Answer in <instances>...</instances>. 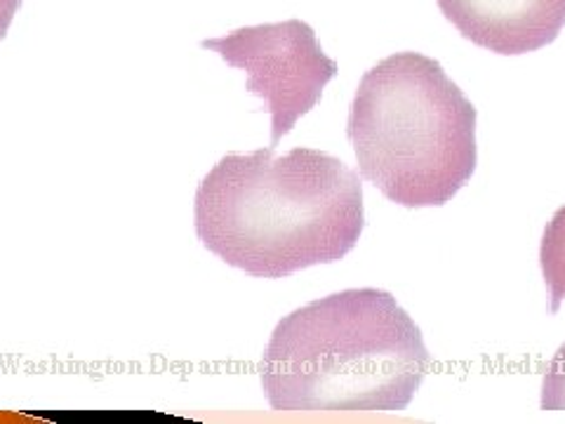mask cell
I'll return each mask as SVG.
<instances>
[{"mask_svg": "<svg viewBox=\"0 0 565 424\" xmlns=\"http://www.w3.org/2000/svg\"><path fill=\"white\" fill-rule=\"evenodd\" d=\"M193 224L212 255L255 278L344 259L363 226L361 177L326 151L226 153L196 189Z\"/></svg>", "mask_w": 565, "mask_h": 424, "instance_id": "6da1fadb", "label": "cell"}, {"mask_svg": "<svg viewBox=\"0 0 565 424\" xmlns=\"http://www.w3.org/2000/svg\"><path fill=\"white\" fill-rule=\"evenodd\" d=\"M431 357L394 295L351 288L280 318L262 386L280 413H394L419 392Z\"/></svg>", "mask_w": 565, "mask_h": 424, "instance_id": "7a4b0ae2", "label": "cell"}, {"mask_svg": "<svg viewBox=\"0 0 565 424\" xmlns=\"http://www.w3.org/2000/svg\"><path fill=\"white\" fill-rule=\"evenodd\" d=\"M347 137L361 174L403 208L446 205L479 161L476 106L422 52H396L365 71Z\"/></svg>", "mask_w": 565, "mask_h": 424, "instance_id": "3957f363", "label": "cell"}, {"mask_svg": "<svg viewBox=\"0 0 565 424\" xmlns=\"http://www.w3.org/2000/svg\"><path fill=\"white\" fill-rule=\"evenodd\" d=\"M201 47L245 71V91L262 97L271 114L274 149L338 76V62L326 55L316 31L302 20L243 26L222 39H205Z\"/></svg>", "mask_w": 565, "mask_h": 424, "instance_id": "277c9868", "label": "cell"}, {"mask_svg": "<svg viewBox=\"0 0 565 424\" xmlns=\"http://www.w3.org/2000/svg\"><path fill=\"white\" fill-rule=\"evenodd\" d=\"M446 20L473 45L525 55L556 41L565 0H436Z\"/></svg>", "mask_w": 565, "mask_h": 424, "instance_id": "5b68a950", "label": "cell"}, {"mask_svg": "<svg viewBox=\"0 0 565 424\" xmlns=\"http://www.w3.org/2000/svg\"><path fill=\"white\" fill-rule=\"evenodd\" d=\"M540 264L544 283L552 293V314L565 303V205L556 210L552 222L546 224L542 245H540Z\"/></svg>", "mask_w": 565, "mask_h": 424, "instance_id": "8992f818", "label": "cell"}, {"mask_svg": "<svg viewBox=\"0 0 565 424\" xmlns=\"http://www.w3.org/2000/svg\"><path fill=\"white\" fill-rule=\"evenodd\" d=\"M542 411H565V344L544 368L542 380Z\"/></svg>", "mask_w": 565, "mask_h": 424, "instance_id": "52a82bcc", "label": "cell"}, {"mask_svg": "<svg viewBox=\"0 0 565 424\" xmlns=\"http://www.w3.org/2000/svg\"><path fill=\"white\" fill-rule=\"evenodd\" d=\"M22 0H0V41L8 35V29L14 20V14L20 12Z\"/></svg>", "mask_w": 565, "mask_h": 424, "instance_id": "ba28073f", "label": "cell"}]
</instances>
